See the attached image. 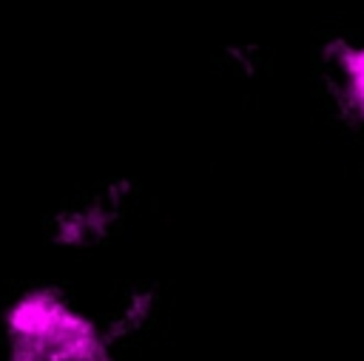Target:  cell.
I'll return each mask as SVG.
<instances>
[{
    "label": "cell",
    "instance_id": "cell-2",
    "mask_svg": "<svg viewBox=\"0 0 364 361\" xmlns=\"http://www.w3.org/2000/svg\"><path fill=\"white\" fill-rule=\"evenodd\" d=\"M338 74L344 82V97L350 102V108L364 117V45L353 48L344 45L338 54Z\"/></svg>",
    "mask_w": 364,
    "mask_h": 361
},
{
    "label": "cell",
    "instance_id": "cell-1",
    "mask_svg": "<svg viewBox=\"0 0 364 361\" xmlns=\"http://www.w3.org/2000/svg\"><path fill=\"white\" fill-rule=\"evenodd\" d=\"M3 361H114V333L57 290L17 296L3 318Z\"/></svg>",
    "mask_w": 364,
    "mask_h": 361
}]
</instances>
